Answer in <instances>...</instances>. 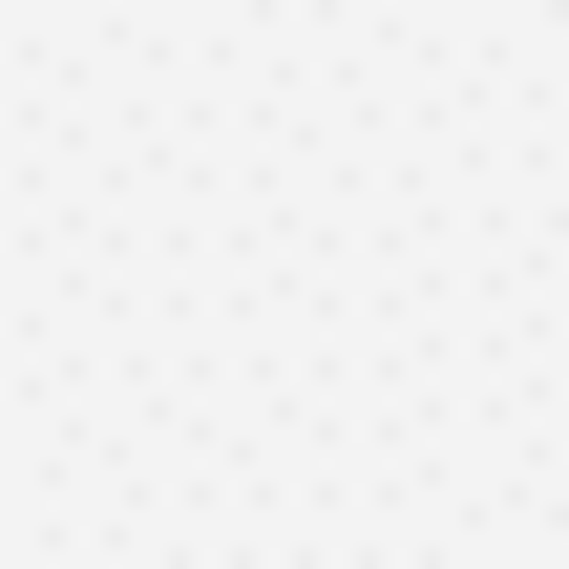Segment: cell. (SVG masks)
<instances>
[]
</instances>
